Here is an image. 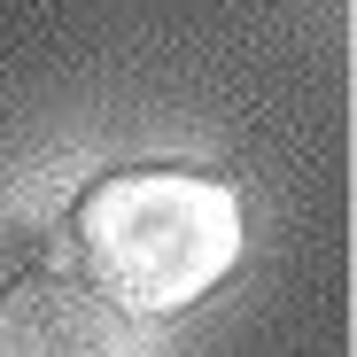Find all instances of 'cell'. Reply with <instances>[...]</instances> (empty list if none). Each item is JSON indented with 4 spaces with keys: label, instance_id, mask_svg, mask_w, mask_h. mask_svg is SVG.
<instances>
[{
    "label": "cell",
    "instance_id": "1",
    "mask_svg": "<svg viewBox=\"0 0 357 357\" xmlns=\"http://www.w3.org/2000/svg\"><path fill=\"white\" fill-rule=\"evenodd\" d=\"M78 272L125 319H171L241 264V195L218 171L132 163L101 171L70 210Z\"/></svg>",
    "mask_w": 357,
    "mask_h": 357
},
{
    "label": "cell",
    "instance_id": "2",
    "mask_svg": "<svg viewBox=\"0 0 357 357\" xmlns=\"http://www.w3.org/2000/svg\"><path fill=\"white\" fill-rule=\"evenodd\" d=\"M0 357H140L132 319L63 272L0 280Z\"/></svg>",
    "mask_w": 357,
    "mask_h": 357
}]
</instances>
